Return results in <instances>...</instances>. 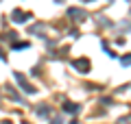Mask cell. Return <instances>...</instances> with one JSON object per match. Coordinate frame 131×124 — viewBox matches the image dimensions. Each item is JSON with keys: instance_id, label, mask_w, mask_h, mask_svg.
I'll return each instance as SVG.
<instances>
[{"instance_id": "2", "label": "cell", "mask_w": 131, "mask_h": 124, "mask_svg": "<svg viewBox=\"0 0 131 124\" xmlns=\"http://www.w3.org/2000/svg\"><path fill=\"white\" fill-rule=\"evenodd\" d=\"M26 18H28V15H26ZM26 18H24V13H22V11H15V13H13V20H15V22H24Z\"/></svg>"}, {"instance_id": "1", "label": "cell", "mask_w": 131, "mask_h": 124, "mask_svg": "<svg viewBox=\"0 0 131 124\" xmlns=\"http://www.w3.org/2000/svg\"><path fill=\"white\" fill-rule=\"evenodd\" d=\"M74 65L77 68H81V72H88V68H90V63L85 59H81V61H74Z\"/></svg>"}, {"instance_id": "3", "label": "cell", "mask_w": 131, "mask_h": 124, "mask_svg": "<svg viewBox=\"0 0 131 124\" xmlns=\"http://www.w3.org/2000/svg\"><path fill=\"white\" fill-rule=\"evenodd\" d=\"M88 2H90V0H88Z\"/></svg>"}]
</instances>
